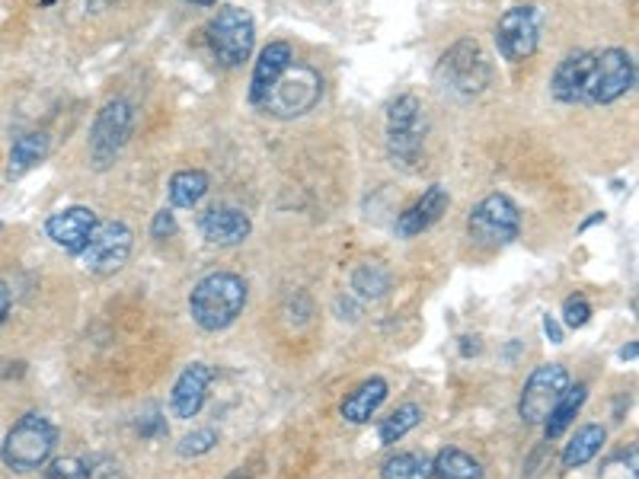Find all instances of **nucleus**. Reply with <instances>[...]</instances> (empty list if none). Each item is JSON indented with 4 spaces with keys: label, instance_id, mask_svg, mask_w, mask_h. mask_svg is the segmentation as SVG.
Wrapping results in <instances>:
<instances>
[{
    "label": "nucleus",
    "instance_id": "nucleus-22",
    "mask_svg": "<svg viewBox=\"0 0 639 479\" xmlns=\"http://www.w3.org/2000/svg\"><path fill=\"white\" fill-rule=\"evenodd\" d=\"M585 400H588V387L585 384H569L566 387V393L560 396V403L550 409V416L544 419V435H547V441H553V438H560L573 422H576V416L582 413V406H585Z\"/></svg>",
    "mask_w": 639,
    "mask_h": 479
},
{
    "label": "nucleus",
    "instance_id": "nucleus-7",
    "mask_svg": "<svg viewBox=\"0 0 639 479\" xmlns=\"http://www.w3.org/2000/svg\"><path fill=\"white\" fill-rule=\"evenodd\" d=\"M438 81L445 84V91L457 93V96H477L487 91L492 81V67H489L487 52L480 49V42L477 39L455 42L438 61Z\"/></svg>",
    "mask_w": 639,
    "mask_h": 479
},
{
    "label": "nucleus",
    "instance_id": "nucleus-20",
    "mask_svg": "<svg viewBox=\"0 0 639 479\" xmlns=\"http://www.w3.org/2000/svg\"><path fill=\"white\" fill-rule=\"evenodd\" d=\"M605 441H608V432L601 425H582V428H576V435L563 448V467L566 470H578V467L592 464L601 454Z\"/></svg>",
    "mask_w": 639,
    "mask_h": 479
},
{
    "label": "nucleus",
    "instance_id": "nucleus-8",
    "mask_svg": "<svg viewBox=\"0 0 639 479\" xmlns=\"http://www.w3.org/2000/svg\"><path fill=\"white\" fill-rule=\"evenodd\" d=\"M573 381H569V371L560 364V361H550L531 371V377L524 381L521 390V400H518V416L528 425H544L550 416V409L560 403V396L566 393Z\"/></svg>",
    "mask_w": 639,
    "mask_h": 479
},
{
    "label": "nucleus",
    "instance_id": "nucleus-37",
    "mask_svg": "<svg viewBox=\"0 0 639 479\" xmlns=\"http://www.w3.org/2000/svg\"><path fill=\"white\" fill-rule=\"evenodd\" d=\"M189 3H195V7H214L217 0H189Z\"/></svg>",
    "mask_w": 639,
    "mask_h": 479
},
{
    "label": "nucleus",
    "instance_id": "nucleus-14",
    "mask_svg": "<svg viewBox=\"0 0 639 479\" xmlns=\"http://www.w3.org/2000/svg\"><path fill=\"white\" fill-rule=\"evenodd\" d=\"M214 371L205 361H192L185 364L183 374L177 377V384L170 390V413L177 419H195L209 400V387H212Z\"/></svg>",
    "mask_w": 639,
    "mask_h": 479
},
{
    "label": "nucleus",
    "instance_id": "nucleus-18",
    "mask_svg": "<svg viewBox=\"0 0 639 479\" xmlns=\"http://www.w3.org/2000/svg\"><path fill=\"white\" fill-rule=\"evenodd\" d=\"M387 393H391V387L384 377H368L342 400V419L352 422V425H365L384 406Z\"/></svg>",
    "mask_w": 639,
    "mask_h": 479
},
{
    "label": "nucleus",
    "instance_id": "nucleus-3",
    "mask_svg": "<svg viewBox=\"0 0 639 479\" xmlns=\"http://www.w3.org/2000/svg\"><path fill=\"white\" fill-rule=\"evenodd\" d=\"M55 445H58V428L39 413H26L7 432L0 445V457L13 473H35L49 464Z\"/></svg>",
    "mask_w": 639,
    "mask_h": 479
},
{
    "label": "nucleus",
    "instance_id": "nucleus-10",
    "mask_svg": "<svg viewBox=\"0 0 639 479\" xmlns=\"http://www.w3.org/2000/svg\"><path fill=\"white\" fill-rule=\"evenodd\" d=\"M131 246H135L131 227L125 221H106V224H96L90 243L81 253V263L93 275H113V272H119L128 263Z\"/></svg>",
    "mask_w": 639,
    "mask_h": 479
},
{
    "label": "nucleus",
    "instance_id": "nucleus-31",
    "mask_svg": "<svg viewBox=\"0 0 639 479\" xmlns=\"http://www.w3.org/2000/svg\"><path fill=\"white\" fill-rule=\"evenodd\" d=\"M177 234V214L170 209H160L157 214H153L151 221V237L153 240H167Z\"/></svg>",
    "mask_w": 639,
    "mask_h": 479
},
{
    "label": "nucleus",
    "instance_id": "nucleus-33",
    "mask_svg": "<svg viewBox=\"0 0 639 479\" xmlns=\"http://www.w3.org/2000/svg\"><path fill=\"white\" fill-rule=\"evenodd\" d=\"M460 342H464V345H460V355H464V359H470V355H477V352H480V339H477V336H473V339H470V336H464Z\"/></svg>",
    "mask_w": 639,
    "mask_h": 479
},
{
    "label": "nucleus",
    "instance_id": "nucleus-32",
    "mask_svg": "<svg viewBox=\"0 0 639 479\" xmlns=\"http://www.w3.org/2000/svg\"><path fill=\"white\" fill-rule=\"evenodd\" d=\"M544 332H547V339L553 342V345H560L563 342V327H560V320L556 317H544Z\"/></svg>",
    "mask_w": 639,
    "mask_h": 479
},
{
    "label": "nucleus",
    "instance_id": "nucleus-16",
    "mask_svg": "<svg viewBox=\"0 0 639 479\" xmlns=\"http://www.w3.org/2000/svg\"><path fill=\"white\" fill-rule=\"evenodd\" d=\"M448 202H451V199H448V189H445V185H428L426 192H423V199L396 217V234L403 240L426 234L428 227L448 211Z\"/></svg>",
    "mask_w": 639,
    "mask_h": 479
},
{
    "label": "nucleus",
    "instance_id": "nucleus-21",
    "mask_svg": "<svg viewBox=\"0 0 639 479\" xmlns=\"http://www.w3.org/2000/svg\"><path fill=\"white\" fill-rule=\"evenodd\" d=\"M209 189H212V180L205 170H180L167 185V195L173 209H195L209 195Z\"/></svg>",
    "mask_w": 639,
    "mask_h": 479
},
{
    "label": "nucleus",
    "instance_id": "nucleus-2",
    "mask_svg": "<svg viewBox=\"0 0 639 479\" xmlns=\"http://www.w3.org/2000/svg\"><path fill=\"white\" fill-rule=\"evenodd\" d=\"M637 87V61L624 49H605L588 52L582 84H578V103L582 106H608Z\"/></svg>",
    "mask_w": 639,
    "mask_h": 479
},
{
    "label": "nucleus",
    "instance_id": "nucleus-25",
    "mask_svg": "<svg viewBox=\"0 0 639 479\" xmlns=\"http://www.w3.org/2000/svg\"><path fill=\"white\" fill-rule=\"evenodd\" d=\"M419 422H423V406H419V403H403V406H396L387 419L381 422L377 441H381V445H396V441L406 438Z\"/></svg>",
    "mask_w": 639,
    "mask_h": 479
},
{
    "label": "nucleus",
    "instance_id": "nucleus-30",
    "mask_svg": "<svg viewBox=\"0 0 639 479\" xmlns=\"http://www.w3.org/2000/svg\"><path fill=\"white\" fill-rule=\"evenodd\" d=\"M42 479H84V460L81 457H62L45 470Z\"/></svg>",
    "mask_w": 639,
    "mask_h": 479
},
{
    "label": "nucleus",
    "instance_id": "nucleus-29",
    "mask_svg": "<svg viewBox=\"0 0 639 479\" xmlns=\"http://www.w3.org/2000/svg\"><path fill=\"white\" fill-rule=\"evenodd\" d=\"M588 320H592V304L582 298V295H573V298L563 300V323H566L569 330H582Z\"/></svg>",
    "mask_w": 639,
    "mask_h": 479
},
{
    "label": "nucleus",
    "instance_id": "nucleus-5",
    "mask_svg": "<svg viewBox=\"0 0 639 479\" xmlns=\"http://www.w3.org/2000/svg\"><path fill=\"white\" fill-rule=\"evenodd\" d=\"M323 96V77L320 71H313L310 64H288V71L273 84V91L266 93L263 106L266 116L273 119H301L307 116Z\"/></svg>",
    "mask_w": 639,
    "mask_h": 479
},
{
    "label": "nucleus",
    "instance_id": "nucleus-34",
    "mask_svg": "<svg viewBox=\"0 0 639 479\" xmlns=\"http://www.w3.org/2000/svg\"><path fill=\"white\" fill-rule=\"evenodd\" d=\"M7 313H10V288H7V281L0 278V323L7 320Z\"/></svg>",
    "mask_w": 639,
    "mask_h": 479
},
{
    "label": "nucleus",
    "instance_id": "nucleus-4",
    "mask_svg": "<svg viewBox=\"0 0 639 479\" xmlns=\"http://www.w3.org/2000/svg\"><path fill=\"white\" fill-rule=\"evenodd\" d=\"M426 109L419 96L403 93L387 113V153L400 170H419L423 160V145H426Z\"/></svg>",
    "mask_w": 639,
    "mask_h": 479
},
{
    "label": "nucleus",
    "instance_id": "nucleus-11",
    "mask_svg": "<svg viewBox=\"0 0 639 479\" xmlns=\"http://www.w3.org/2000/svg\"><path fill=\"white\" fill-rule=\"evenodd\" d=\"M541 17L534 7H512L496 23V49L509 64H521L537 52Z\"/></svg>",
    "mask_w": 639,
    "mask_h": 479
},
{
    "label": "nucleus",
    "instance_id": "nucleus-15",
    "mask_svg": "<svg viewBox=\"0 0 639 479\" xmlns=\"http://www.w3.org/2000/svg\"><path fill=\"white\" fill-rule=\"evenodd\" d=\"M199 231L212 246H241L253 234V221H249V214L244 209L217 205V209L202 214Z\"/></svg>",
    "mask_w": 639,
    "mask_h": 479
},
{
    "label": "nucleus",
    "instance_id": "nucleus-28",
    "mask_svg": "<svg viewBox=\"0 0 639 479\" xmlns=\"http://www.w3.org/2000/svg\"><path fill=\"white\" fill-rule=\"evenodd\" d=\"M84 460V479H123V464L106 454L81 457Z\"/></svg>",
    "mask_w": 639,
    "mask_h": 479
},
{
    "label": "nucleus",
    "instance_id": "nucleus-17",
    "mask_svg": "<svg viewBox=\"0 0 639 479\" xmlns=\"http://www.w3.org/2000/svg\"><path fill=\"white\" fill-rule=\"evenodd\" d=\"M295 61V52L288 42H269L253 67V77H249V103L253 106H263L266 93L273 91V84L288 71V64Z\"/></svg>",
    "mask_w": 639,
    "mask_h": 479
},
{
    "label": "nucleus",
    "instance_id": "nucleus-12",
    "mask_svg": "<svg viewBox=\"0 0 639 479\" xmlns=\"http://www.w3.org/2000/svg\"><path fill=\"white\" fill-rule=\"evenodd\" d=\"M135 125V109L128 99H109L93 121L90 131V153L96 160V167H109V160L119 157V150L125 148L128 135Z\"/></svg>",
    "mask_w": 639,
    "mask_h": 479
},
{
    "label": "nucleus",
    "instance_id": "nucleus-27",
    "mask_svg": "<svg viewBox=\"0 0 639 479\" xmlns=\"http://www.w3.org/2000/svg\"><path fill=\"white\" fill-rule=\"evenodd\" d=\"M217 445V432L214 428H195V432H189L180 438V445H177V454L180 457H205L209 450H214Z\"/></svg>",
    "mask_w": 639,
    "mask_h": 479
},
{
    "label": "nucleus",
    "instance_id": "nucleus-9",
    "mask_svg": "<svg viewBox=\"0 0 639 479\" xmlns=\"http://www.w3.org/2000/svg\"><path fill=\"white\" fill-rule=\"evenodd\" d=\"M467 227H470V237L483 246H509L521 234V211L509 195L492 192L470 211Z\"/></svg>",
    "mask_w": 639,
    "mask_h": 479
},
{
    "label": "nucleus",
    "instance_id": "nucleus-35",
    "mask_svg": "<svg viewBox=\"0 0 639 479\" xmlns=\"http://www.w3.org/2000/svg\"><path fill=\"white\" fill-rule=\"evenodd\" d=\"M620 359H624V361H627V359H630V361L637 359V342H630V345H624V349H620Z\"/></svg>",
    "mask_w": 639,
    "mask_h": 479
},
{
    "label": "nucleus",
    "instance_id": "nucleus-24",
    "mask_svg": "<svg viewBox=\"0 0 639 479\" xmlns=\"http://www.w3.org/2000/svg\"><path fill=\"white\" fill-rule=\"evenodd\" d=\"M391 269L384 263H362L352 272V291L362 300H381L391 291Z\"/></svg>",
    "mask_w": 639,
    "mask_h": 479
},
{
    "label": "nucleus",
    "instance_id": "nucleus-1",
    "mask_svg": "<svg viewBox=\"0 0 639 479\" xmlns=\"http://www.w3.org/2000/svg\"><path fill=\"white\" fill-rule=\"evenodd\" d=\"M246 307V281L234 272H212L195 281L189 295V317L199 330L224 332L241 320Z\"/></svg>",
    "mask_w": 639,
    "mask_h": 479
},
{
    "label": "nucleus",
    "instance_id": "nucleus-13",
    "mask_svg": "<svg viewBox=\"0 0 639 479\" xmlns=\"http://www.w3.org/2000/svg\"><path fill=\"white\" fill-rule=\"evenodd\" d=\"M96 211L84 209V205H71V209L55 211L45 221V234L55 246H62L64 253L81 256L84 246L90 243V234L96 231Z\"/></svg>",
    "mask_w": 639,
    "mask_h": 479
},
{
    "label": "nucleus",
    "instance_id": "nucleus-36",
    "mask_svg": "<svg viewBox=\"0 0 639 479\" xmlns=\"http://www.w3.org/2000/svg\"><path fill=\"white\" fill-rule=\"evenodd\" d=\"M227 479H253V477H249V473H246L244 467H241V470H234V473H231V477H227Z\"/></svg>",
    "mask_w": 639,
    "mask_h": 479
},
{
    "label": "nucleus",
    "instance_id": "nucleus-6",
    "mask_svg": "<svg viewBox=\"0 0 639 479\" xmlns=\"http://www.w3.org/2000/svg\"><path fill=\"white\" fill-rule=\"evenodd\" d=\"M209 45L217 64L224 67H241L253 55L256 45V23L241 7H221L205 26Z\"/></svg>",
    "mask_w": 639,
    "mask_h": 479
},
{
    "label": "nucleus",
    "instance_id": "nucleus-23",
    "mask_svg": "<svg viewBox=\"0 0 639 479\" xmlns=\"http://www.w3.org/2000/svg\"><path fill=\"white\" fill-rule=\"evenodd\" d=\"M432 479H483V464L467 450L445 448L432 457Z\"/></svg>",
    "mask_w": 639,
    "mask_h": 479
},
{
    "label": "nucleus",
    "instance_id": "nucleus-19",
    "mask_svg": "<svg viewBox=\"0 0 639 479\" xmlns=\"http://www.w3.org/2000/svg\"><path fill=\"white\" fill-rule=\"evenodd\" d=\"M49 150H52V138L45 131H30V135L17 138L13 148H10V160H7V177L10 180L26 177L30 170H35L49 157Z\"/></svg>",
    "mask_w": 639,
    "mask_h": 479
},
{
    "label": "nucleus",
    "instance_id": "nucleus-26",
    "mask_svg": "<svg viewBox=\"0 0 639 479\" xmlns=\"http://www.w3.org/2000/svg\"><path fill=\"white\" fill-rule=\"evenodd\" d=\"M381 479H432V457L413 454V450L394 454L384 460Z\"/></svg>",
    "mask_w": 639,
    "mask_h": 479
}]
</instances>
